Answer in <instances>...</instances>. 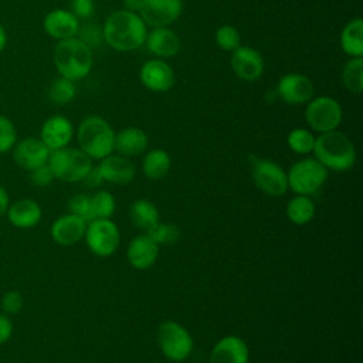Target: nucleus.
<instances>
[{"mask_svg":"<svg viewBox=\"0 0 363 363\" xmlns=\"http://www.w3.org/2000/svg\"><path fill=\"white\" fill-rule=\"evenodd\" d=\"M252 180L255 186L268 196L279 197L288 190L285 170L268 159H255L252 163Z\"/></svg>","mask_w":363,"mask_h":363,"instance_id":"nucleus-10","label":"nucleus"},{"mask_svg":"<svg viewBox=\"0 0 363 363\" xmlns=\"http://www.w3.org/2000/svg\"><path fill=\"white\" fill-rule=\"evenodd\" d=\"M142 3L143 0H123V6H125V10L128 11H139L140 7H142Z\"/></svg>","mask_w":363,"mask_h":363,"instance_id":"nucleus-44","label":"nucleus"},{"mask_svg":"<svg viewBox=\"0 0 363 363\" xmlns=\"http://www.w3.org/2000/svg\"><path fill=\"white\" fill-rule=\"evenodd\" d=\"M79 149L91 159H104L113 152L115 132L102 116L91 115L82 119L77 130Z\"/></svg>","mask_w":363,"mask_h":363,"instance_id":"nucleus-4","label":"nucleus"},{"mask_svg":"<svg viewBox=\"0 0 363 363\" xmlns=\"http://www.w3.org/2000/svg\"><path fill=\"white\" fill-rule=\"evenodd\" d=\"M183 11V0H143L139 16L146 26L167 27L174 23Z\"/></svg>","mask_w":363,"mask_h":363,"instance_id":"nucleus-11","label":"nucleus"},{"mask_svg":"<svg viewBox=\"0 0 363 363\" xmlns=\"http://www.w3.org/2000/svg\"><path fill=\"white\" fill-rule=\"evenodd\" d=\"M78 38L81 40V41H84L91 50L94 48V47H96L99 43H101V40H104V37H102V30H99L96 26H85V27H82V28H79L78 30Z\"/></svg>","mask_w":363,"mask_h":363,"instance_id":"nucleus-38","label":"nucleus"},{"mask_svg":"<svg viewBox=\"0 0 363 363\" xmlns=\"http://www.w3.org/2000/svg\"><path fill=\"white\" fill-rule=\"evenodd\" d=\"M74 136V126L67 116L52 115L41 126L40 139L50 150L62 149L69 145Z\"/></svg>","mask_w":363,"mask_h":363,"instance_id":"nucleus-16","label":"nucleus"},{"mask_svg":"<svg viewBox=\"0 0 363 363\" xmlns=\"http://www.w3.org/2000/svg\"><path fill=\"white\" fill-rule=\"evenodd\" d=\"M13 335V322L9 315L0 312V345L6 343Z\"/></svg>","mask_w":363,"mask_h":363,"instance_id":"nucleus-41","label":"nucleus"},{"mask_svg":"<svg viewBox=\"0 0 363 363\" xmlns=\"http://www.w3.org/2000/svg\"><path fill=\"white\" fill-rule=\"evenodd\" d=\"M75 85L74 81L64 77H57L51 81L48 86V96L55 105H67L75 98Z\"/></svg>","mask_w":363,"mask_h":363,"instance_id":"nucleus-30","label":"nucleus"},{"mask_svg":"<svg viewBox=\"0 0 363 363\" xmlns=\"http://www.w3.org/2000/svg\"><path fill=\"white\" fill-rule=\"evenodd\" d=\"M95 3L94 0H71V13L79 18H88L94 14Z\"/></svg>","mask_w":363,"mask_h":363,"instance_id":"nucleus-40","label":"nucleus"},{"mask_svg":"<svg viewBox=\"0 0 363 363\" xmlns=\"http://www.w3.org/2000/svg\"><path fill=\"white\" fill-rule=\"evenodd\" d=\"M340 47L350 57L363 55V20H350L340 33Z\"/></svg>","mask_w":363,"mask_h":363,"instance_id":"nucleus-25","label":"nucleus"},{"mask_svg":"<svg viewBox=\"0 0 363 363\" xmlns=\"http://www.w3.org/2000/svg\"><path fill=\"white\" fill-rule=\"evenodd\" d=\"M277 94L284 102L289 105H302L312 99L313 84L303 74H286L279 78Z\"/></svg>","mask_w":363,"mask_h":363,"instance_id":"nucleus-13","label":"nucleus"},{"mask_svg":"<svg viewBox=\"0 0 363 363\" xmlns=\"http://www.w3.org/2000/svg\"><path fill=\"white\" fill-rule=\"evenodd\" d=\"M216 43L224 51H234L241 45V37L235 27L224 24L216 31Z\"/></svg>","mask_w":363,"mask_h":363,"instance_id":"nucleus-35","label":"nucleus"},{"mask_svg":"<svg viewBox=\"0 0 363 363\" xmlns=\"http://www.w3.org/2000/svg\"><path fill=\"white\" fill-rule=\"evenodd\" d=\"M157 343L163 356L170 362L186 360L193 350V337L180 323L166 320L157 329Z\"/></svg>","mask_w":363,"mask_h":363,"instance_id":"nucleus-7","label":"nucleus"},{"mask_svg":"<svg viewBox=\"0 0 363 363\" xmlns=\"http://www.w3.org/2000/svg\"><path fill=\"white\" fill-rule=\"evenodd\" d=\"M23 303H24V299L18 291H14V289L7 291L3 295L0 302L1 312L6 315H16L23 309Z\"/></svg>","mask_w":363,"mask_h":363,"instance_id":"nucleus-37","label":"nucleus"},{"mask_svg":"<svg viewBox=\"0 0 363 363\" xmlns=\"http://www.w3.org/2000/svg\"><path fill=\"white\" fill-rule=\"evenodd\" d=\"M149 145V138L145 130L139 128H125L115 133L113 149L125 157H133L142 155Z\"/></svg>","mask_w":363,"mask_h":363,"instance_id":"nucleus-23","label":"nucleus"},{"mask_svg":"<svg viewBox=\"0 0 363 363\" xmlns=\"http://www.w3.org/2000/svg\"><path fill=\"white\" fill-rule=\"evenodd\" d=\"M170 156L163 149H152L149 150L142 162L143 174L150 180L163 179L170 170Z\"/></svg>","mask_w":363,"mask_h":363,"instance_id":"nucleus-27","label":"nucleus"},{"mask_svg":"<svg viewBox=\"0 0 363 363\" xmlns=\"http://www.w3.org/2000/svg\"><path fill=\"white\" fill-rule=\"evenodd\" d=\"M51 150L40 138L28 136L18 140L13 147V159L16 164L27 172H31L43 164H47Z\"/></svg>","mask_w":363,"mask_h":363,"instance_id":"nucleus-12","label":"nucleus"},{"mask_svg":"<svg viewBox=\"0 0 363 363\" xmlns=\"http://www.w3.org/2000/svg\"><path fill=\"white\" fill-rule=\"evenodd\" d=\"M286 142L292 152L298 155H306L313 149L315 136L303 128H295L288 133Z\"/></svg>","mask_w":363,"mask_h":363,"instance_id":"nucleus-31","label":"nucleus"},{"mask_svg":"<svg viewBox=\"0 0 363 363\" xmlns=\"http://www.w3.org/2000/svg\"><path fill=\"white\" fill-rule=\"evenodd\" d=\"M140 82L152 92H166L173 88L176 75L173 68L163 60H147L139 72Z\"/></svg>","mask_w":363,"mask_h":363,"instance_id":"nucleus-14","label":"nucleus"},{"mask_svg":"<svg viewBox=\"0 0 363 363\" xmlns=\"http://www.w3.org/2000/svg\"><path fill=\"white\" fill-rule=\"evenodd\" d=\"M305 119L313 130L319 133L330 132L342 122V108L335 98L318 96L308 102Z\"/></svg>","mask_w":363,"mask_h":363,"instance_id":"nucleus-9","label":"nucleus"},{"mask_svg":"<svg viewBox=\"0 0 363 363\" xmlns=\"http://www.w3.org/2000/svg\"><path fill=\"white\" fill-rule=\"evenodd\" d=\"M250 352L247 343L234 335L221 337L211 349L208 363H248Z\"/></svg>","mask_w":363,"mask_h":363,"instance_id":"nucleus-17","label":"nucleus"},{"mask_svg":"<svg viewBox=\"0 0 363 363\" xmlns=\"http://www.w3.org/2000/svg\"><path fill=\"white\" fill-rule=\"evenodd\" d=\"M54 179L77 183L82 182L92 169V159L79 147L65 146L62 149L51 150L48 162Z\"/></svg>","mask_w":363,"mask_h":363,"instance_id":"nucleus-5","label":"nucleus"},{"mask_svg":"<svg viewBox=\"0 0 363 363\" xmlns=\"http://www.w3.org/2000/svg\"><path fill=\"white\" fill-rule=\"evenodd\" d=\"M312 152L320 164L333 172H346L356 162L354 145L345 133L336 129L315 138Z\"/></svg>","mask_w":363,"mask_h":363,"instance_id":"nucleus-2","label":"nucleus"},{"mask_svg":"<svg viewBox=\"0 0 363 363\" xmlns=\"http://www.w3.org/2000/svg\"><path fill=\"white\" fill-rule=\"evenodd\" d=\"M91 201L95 218H111V216L115 213V197L109 191L101 190L95 193L91 197Z\"/></svg>","mask_w":363,"mask_h":363,"instance_id":"nucleus-32","label":"nucleus"},{"mask_svg":"<svg viewBox=\"0 0 363 363\" xmlns=\"http://www.w3.org/2000/svg\"><path fill=\"white\" fill-rule=\"evenodd\" d=\"M288 187L301 196L315 194L328 179V169L315 157H305L295 162L286 173Z\"/></svg>","mask_w":363,"mask_h":363,"instance_id":"nucleus-6","label":"nucleus"},{"mask_svg":"<svg viewBox=\"0 0 363 363\" xmlns=\"http://www.w3.org/2000/svg\"><path fill=\"white\" fill-rule=\"evenodd\" d=\"M43 28L54 40H65L75 37L79 30L78 18L65 9H54L48 11L43 20Z\"/></svg>","mask_w":363,"mask_h":363,"instance_id":"nucleus-18","label":"nucleus"},{"mask_svg":"<svg viewBox=\"0 0 363 363\" xmlns=\"http://www.w3.org/2000/svg\"><path fill=\"white\" fill-rule=\"evenodd\" d=\"M54 180V174L48 164H43L30 172V182L37 187H47Z\"/></svg>","mask_w":363,"mask_h":363,"instance_id":"nucleus-39","label":"nucleus"},{"mask_svg":"<svg viewBox=\"0 0 363 363\" xmlns=\"http://www.w3.org/2000/svg\"><path fill=\"white\" fill-rule=\"evenodd\" d=\"M7 31H6V28H4V26L0 23V52L6 48V45H7Z\"/></svg>","mask_w":363,"mask_h":363,"instance_id":"nucleus-45","label":"nucleus"},{"mask_svg":"<svg viewBox=\"0 0 363 363\" xmlns=\"http://www.w3.org/2000/svg\"><path fill=\"white\" fill-rule=\"evenodd\" d=\"M10 206V199H9V193L6 191V189L3 186H0V216L6 214L7 208Z\"/></svg>","mask_w":363,"mask_h":363,"instance_id":"nucleus-43","label":"nucleus"},{"mask_svg":"<svg viewBox=\"0 0 363 363\" xmlns=\"http://www.w3.org/2000/svg\"><path fill=\"white\" fill-rule=\"evenodd\" d=\"M52 61L61 77L75 82L91 72L92 50L78 37L60 40L54 47Z\"/></svg>","mask_w":363,"mask_h":363,"instance_id":"nucleus-3","label":"nucleus"},{"mask_svg":"<svg viewBox=\"0 0 363 363\" xmlns=\"http://www.w3.org/2000/svg\"><path fill=\"white\" fill-rule=\"evenodd\" d=\"M286 216L291 223L296 225L308 224L315 216V203L309 196H295L286 206Z\"/></svg>","mask_w":363,"mask_h":363,"instance_id":"nucleus-28","label":"nucleus"},{"mask_svg":"<svg viewBox=\"0 0 363 363\" xmlns=\"http://www.w3.org/2000/svg\"><path fill=\"white\" fill-rule=\"evenodd\" d=\"M146 234H149L150 238L157 245L174 244L180 238V230L176 225L164 224V223H160V221L153 228H150Z\"/></svg>","mask_w":363,"mask_h":363,"instance_id":"nucleus-33","label":"nucleus"},{"mask_svg":"<svg viewBox=\"0 0 363 363\" xmlns=\"http://www.w3.org/2000/svg\"><path fill=\"white\" fill-rule=\"evenodd\" d=\"M231 68L238 78L247 82H254L264 72V60L257 50L240 45L233 51Z\"/></svg>","mask_w":363,"mask_h":363,"instance_id":"nucleus-15","label":"nucleus"},{"mask_svg":"<svg viewBox=\"0 0 363 363\" xmlns=\"http://www.w3.org/2000/svg\"><path fill=\"white\" fill-rule=\"evenodd\" d=\"M68 208L71 214L78 216L84 221L89 223L94 220V211H92V201L91 196H86L84 193H77L68 200Z\"/></svg>","mask_w":363,"mask_h":363,"instance_id":"nucleus-34","label":"nucleus"},{"mask_svg":"<svg viewBox=\"0 0 363 363\" xmlns=\"http://www.w3.org/2000/svg\"><path fill=\"white\" fill-rule=\"evenodd\" d=\"M343 85L353 94H360L363 89V58L352 57L342 71Z\"/></svg>","mask_w":363,"mask_h":363,"instance_id":"nucleus-29","label":"nucleus"},{"mask_svg":"<svg viewBox=\"0 0 363 363\" xmlns=\"http://www.w3.org/2000/svg\"><path fill=\"white\" fill-rule=\"evenodd\" d=\"M146 24L138 13L118 10L108 16L102 27L104 41L116 51H133L145 44Z\"/></svg>","mask_w":363,"mask_h":363,"instance_id":"nucleus-1","label":"nucleus"},{"mask_svg":"<svg viewBox=\"0 0 363 363\" xmlns=\"http://www.w3.org/2000/svg\"><path fill=\"white\" fill-rule=\"evenodd\" d=\"M128 261L136 269L150 268L159 255V245L150 238L149 234H140L132 238L128 245Z\"/></svg>","mask_w":363,"mask_h":363,"instance_id":"nucleus-21","label":"nucleus"},{"mask_svg":"<svg viewBox=\"0 0 363 363\" xmlns=\"http://www.w3.org/2000/svg\"><path fill=\"white\" fill-rule=\"evenodd\" d=\"M129 216H130L132 224L145 233L153 228L160 218L156 206L152 201L145 199H140L132 203Z\"/></svg>","mask_w":363,"mask_h":363,"instance_id":"nucleus-26","label":"nucleus"},{"mask_svg":"<svg viewBox=\"0 0 363 363\" xmlns=\"http://www.w3.org/2000/svg\"><path fill=\"white\" fill-rule=\"evenodd\" d=\"M145 44L156 57H174L182 47L180 38L169 27H156L147 33Z\"/></svg>","mask_w":363,"mask_h":363,"instance_id":"nucleus-22","label":"nucleus"},{"mask_svg":"<svg viewBox=\"0 0 363 363\" xmlns=\"http://www.w3.org/2000/svg\"><path fill=\"white\" fill-rule=\"evenodd\" d=\"M82 182H84L86 186H89V187H95V186H98V184L102 182V177H101L98 169H96V167H92L91 172L85 176V179H84Z\"/></svg>","mask_w":363,"mask_h":363,"instance_id":"nucleus-42","label":"nucleus"},{"mask_svg":"<svg viewBox=\"0 0 363 363\" xmlns=\"http://www.w3.org/2000/svg\"><path fill=\"white\" fill-rule=\"evenodd\" d=\"M85 228H86V221L69 213L55 218L50 233L52 240L57 244L68 247V245L77 244L81 238H84Z\"/></svg>","mask_w":363,"mask_h":363,"instance_id":"nucleus-20","label":"nucleus"},{"mask_svg":"<svg viewBox=\"0 0 363 363\" xmlns=\"http://www.w3.org/2000/svg\"><path fill=\"white\" fill-rule=\"evenodd\" d=\"M6 214L14 227L31 228L40 223L43 211L40 204L33 199H20L9 206Z\"/></svg>","mask_w":363,"mask_h":363,"instance_id":"nucleus-24","label":"nucleus"},{"mask_svg":"<svg viewBox=\"0 0 363 363\" xmlns=\"http://www.w3.org/2000/svg\"><path fill=\"white\" fill-rule=\"evenodd\" d=\"M17 143V129L13 121L0 113V153L13 150Z\"/></svg>","mask_w":363,"mask_h":363,"instance_id":"nucleus-36","label":"nucleus"},{"mask_svg":"<svg viewBox=\"0 0 363 363\" xmlns=\"http://www.w3.org/2000/svg\"><path fill=\"white\" fill-rule=\"evenodd\" d=\"M96 169L102 177V182H109L113 184H128L133 180L136 173L135 164L128 157L121 155H109L101 159Z\"/></svg>","mask_w":363,"mask_h":363,"instance_id":"nucleus-19","label":"nucleus"},{"mask_svg":"<svg viewBox=\"0 0 363 363\" xmlns=\"http://www.w3.org/2000/svg\"><path fill=\"white\" fill-rule=\"evenodd\" d=\"M85 242L98 257H109L119 247V230L109 218H94L86 224Z\"/></svg>","mask_w":363,"mask_h":363,"instance_id":"nucleus-8","label":"nucleus"}]
</instances>
